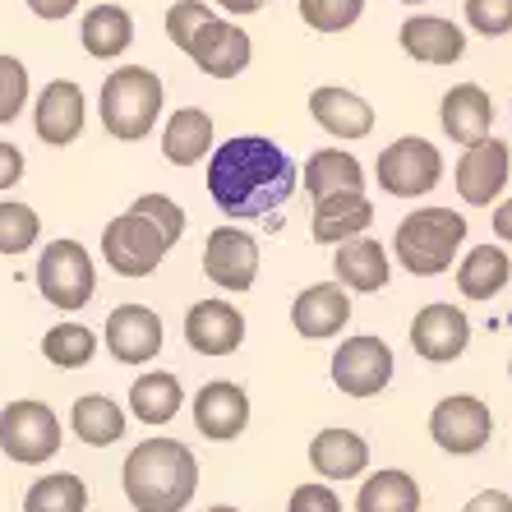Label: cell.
I'll list each match as a JSON object with an SVG mask.
<instances>
[{"mask_svg": "<svg viewBox=\"0 0 512 512\" xmlns=\"http://www.w3.org/2000/svg\"><path fill=\"white\" fill-rule=\"evenodd\" d=\"M296 190V162L263 134L227 139L208 162V194L222 213L250 222L282 208Z\"/></svg>", "mask_w": 512, "mask_h": 512, "instance_id": "6da1fadb", "label": "cell"}, {"mask_svg": "<svg viewBox=\"0 0 512 512\" xmlns=\"http://www.w3.org/2000/svg\"><path fill=\"white\" fill-rule=\"evenodd\" d=\"M120 485L134 512H180L199 489V462L180 439H143L125 457Z\"/></svg>", "mask_w": 512, "mask_h": 512, "instance_id": "7a4b0ae2", "label": "cell"}, {"mask_svg": "<svg viewBox=\"0 0 512 512\" xmlns=\"http://www.w3.org/2000/svg\"><path fill=\"white\" fill-rule=\"evenodd\" d=\"M462 240H466L462 213H453V208H425V213L402 217V227H397V236H393V254L406 273L439 277L453 268Z\"/></svg>", "mask_w": 512, "mask_h": 512, "instance_id": "3957f363", "label": "cell"}, {"mask_svg": "<svg viewBox=\"0 0 512 512\" xmlns=\"http://www.w3.org/2000/svg\"><path fill=\"white\" fill-rule=\"evenodd\" d=\"M97 111H102V125H107L111 139H148L157 125V111H162V79L153 70H143V65H120V70L107 74Z\"/></svg>", "mask_w": 512, "mask_h": 512, "instance_id": "277c9868", "label": "cell"}, {"mask_svg": "<svg viewBox=\"0 0 512 512\" xmlns=\"http://www.w3.org/2000/svg\"><path fill=\"white\" fill-rule=\"evenodd\" d=\"M37 291H42L47 305H56L65 314L84 310L88 300H93L97 273L79 240H51L47 250H42V259H37Z\"/></svg>", "mask_w": 512, "mask_h": 512, "instance_id": "5b68a950", "label": "cell"}, {"mask_svg": "<svg viewBox=\"0 0 512 512\" xmlns=\"http://www.w3.org/2000/svg\"><path fill=\"white\" fill-rule=\"evenodd\" d=\"M0 448L19 466H42L60 453V420L47 402L19 397L0 411Z\"/></svg>", "mask_w": 512, "mask_h": 512, "instance_id": "8992f818", "label": "cell"}, {"mask_svg": "<svg viewBox=\"0 0 512 512\" xmlns=\"http://www.w3.org/2000/svg\"><path fill=\"white\" fill-rule=\"evenodd\" d=\"M374 176H379V190H388L393 199H416V194H429L443 180V153L429 139H406L388 143L374 162Z\"/></svg>", "mask_w": 512, "mask_h": 512, "instance_id": "52a82bcc", "label": "cell"}, {"mask_svg": "<svg viewBox=\"0 0 512 512\" xmlns=\"http://www.w3.org/2000/svg\"><path fill=\"white\" fill-rule=\"evenodd\" d=\"M167 250L171 245L162 240V231L139 213L111 217L107 231H102V259H107L120 277H148L157 263L167 259Z\"/></svg>", "mask_w": 512, "mask_h": 512, "instance_id": "ba28073f", "label": "cell"}, {"mask_svg": "<svg viewBox=\"0 0 512 512\" xmlns=\"http://www.w3.org/2000/svg\"><path fill=\"white\" fill-rule=\"evenodd\" d=\"M429 434L439 443L443 453L453 457H471L480 453L494 434V416H489V406L480 397H443L434 411H429Z\"/></svg>", "mask_w": 512, "mask_h": 512, "instance_id": "9c48e42d", "label": "cell"}, {"mask_svg": "<svg viewBox=\"0 0 512 512\" xmlns=\"http://www.w3.org/2000/svg\"><path fill=\"white\" fill-rule=\"evenodd\" d=\"M333 383L346 397H374L393 383V351L379 337H346L333 356Z\"/></svg>", "mask_w": 512, "mask_h": 512, "instance_id": "30bf717a", "label": "cell"}, {"mask_svg": "<svg viewBox=\"0 0 512 512\" xmlns=\"http://www.w3.org/2000/svg\"><path fill=\"white\" fill-rule=\"evenodd\" d=\"M203 273L222 291H250L259 277V240L240 227H217L203 250Z\"/></svg>", "mask_w": 512, "mask_h": 512, "instance_id": "8fae6325", "label": "cell"}, {"mask_svg": "<svg viewBox=\"0 0 512 512\" xmlns=\"http://www.w3.org/2000/svg\"><path fill=\"white\" fill-rule=\"evenodd\" d=\"M84 120H88V97L84 88L74 79H51L42 88V97L33 102V125H37V139L51 143V148H65L84 134Z\"/></svg>", "mask_w": 512, "mask_h": 512, "instance_id": "7c38bea8", "label": "cell"}, {"mask_svg": "<svg viewBox=\"0 0 512 512\" xmlns=\"http://www.w3.org/2000/svg\"><path fill=\"white\" fill-rule=\"evenodd\" d=\"M102 342H107L111 360L143 365V360H153L162 351V319L148 305H120V310H111Z\"/></svg>", "mask_w": 512, "mask_h": 512, "instance_id": "4fadbf2b", "label": "cell"}, {"mask_svg": "<svg viewBox=\"0 0 512 512\" xmlns=\"http://www.w3.org/2000/svg\"><path fill=\"white\" fill-rule=\"evenodd\" d=\"M194 425H199V434H208L217 443L240 439L245 425H250V397H245V388L227 379L203 383L199 397H194Z\"/></svg>", "mask_w": 512, "mask_h": 512, "instance_id": "5bb4252c", "label": "cell"}, {"mask_svg": "<svg viewBox=\"0 0 512 512\" xmlns=\"http://www.w3.org/2000/svg\"><path fill=\"white\" fill-rule=\"evenodd\" d=\"M471 342V319L453 305H425V310L411 319V346L416 356L434 360V365H448L457 360Z\"/></svg>", "mask_w": 512, "mask_h": 512, "instance_id": "9a60e30c", "label": "cell"}, {"mask_svg": "<svg viewBox=\"0 0 512 512\" xmlns=\"http://www.w3.org/2000/svg\"><path fill=\"white\" fill-rule=\"evenodd\" d=\"M453 180L466 203H476V208L494 203L503 194V185H508V143H499V139L471 143L462 153V162H457Z\"/></svg>", "mask_w": 512, "mask_h": 512, "instance_id": "2e32d148", "label": "cell"}, {"mask_svg": "<svg viewBox=\"0 0 512 512\" xmlns=\"http://www.w3.org/2000/svg\"><path fill=\"white\" fill-rule=\"evenodd\" d=\"M185 342L199 356H231L245 342V314L231 310L227 300H199L185 314Z\"/></svg>", "mask_w": 512, "mask_h": 512, "instance_id": "e0dca14e", "label": "cell"}, {"mask_svg": "<svg viewBox=\"0 0 512 512\" xmlns=\"http://www.w3.org/2000/svg\"><path fill=\"white\" fill-rule=\"evenodd\" d=\"M185 56H190L208 79H236V74H245V65H250V37H245V28H231V24H222V19H213V24L185 47Z\"/></svg>", "mask_w": 512, "mask_h": 512, "instance_id": "ac0fdd59", "label": "cell"}, {"mask_svg": "<svg viewBox=\"0 0 512 512\" xmlns=\"http://www.w3.org/2000/svg\"><path fill=\"white\" fill-rule=\"evenodd\" d=\"M374 222V203L365 190H342L314 203V240L319 245H346L365 236Z\"/></svg>", "mask_w": 512, "mask_h": 512, "instance_id": "d6986e66", "label": "cell"}, {"mask_svg": "<svg viewBox=\"0 0 512 512\" xmlns=\"http://www.w3.org/2000/svg\"><path fill=\"white\" fill-rule=\"evenodd\" d=\"M402 51L420 65H453L462 60L466 51V33L448 19H434V14H416V19H406L402 33H397Z\"/></svg>", "mask_w": 512, "mask_h": 512, "instance_id": "ffe728a7", "label": "cell"}, {"mask_svg": "<svg viewBox=\"0 0 512 512\" xmlns=\"http://www.w3.org/2000/svg\"><path fill=\"white\" fill-rule=\"evenodd\" d=\"M310 116L319 120L333 139H365L374 130V107L365 97H356L351 88L323 84L310 93Z\"/></svg>", "mask_w": 512, "mask_h": 512, "instance_id": "44dd1931", "label": "cell"}, {"mask_svg": "<svg viewBox=\"0 0 512 512\" xmlns=\"http://www.w3.org/2000/svg\"><path fill=\"white\" fill-rule=\"evenodd\" d=\"M439 120L443 130H448V139L457 143H480L489 139V125H494V102H489V93L480 84H457L443 93V107H439Z\"/></svg>", "mask_w": 512, "mask_h": 512, "instance_id": "7402d4cb", "label": "cell"}, {"mask_svg": "<svg viewBox=\"0 0 512 512\" xmlns=\"http://www.w3.org/2000/svg\"><path fill=\"white\" fill-rule=\"evenodd\" d=\"M351 319V300H346L342 286H305L291 305V323H296L300 337H337L342 333V323Z\"/></svg>", "mask_w": 512, "mask_h": 512, "instance_id": "603a6c76", "label": "cell"}, {"mask_svg": "<svg viewBox=\"0 0 512 512\" xmlns=\"http://www.w3.org/2000/svg\"><path fill=\"white\" fill-rule=\"evenodd\" d=\"M310 466L323 480H356L360 471H370V443L351 429H323L310 443Z\"/></svg>", "mask_w": 512, "mask_h": 512, "instance_id": "cb8c5ba5", "label": "cell"}, {"mask_svg": "<svg viewBox=\"0 0 512 512\" xmlns=\"http://www.w3.org/2000/svg\"><path fill=\"white\" fill-rule=\"evenodd\" d=\"M333 273H337V282L351 286V291H383V286H388V250L370 236L346 240L333 254Z\"/></svg>", "mask_w": 512, "mask_h": 512, "instance_id": "d4e9b609", "label": "cell"}, {"mask_svg": "<svg viewBox=\"0 0 512 512\" xmlns=\"http://www.w3.org/2000/svg\"><path fill=\"white\" fill-rule=\"evenodd\" d=\"M208 153H213V116L199 107L176 111L167 120V130H162V157L171 167H194Z\"/></svg>", "mask_w": 512, "mask_h": 512, "instance_id": "484cf974", "label": "cell"}, {"mask_svg": "<svg viewBox=\"0 0 512 512\" xmlns=\"http://www.w3.org/2000/svg\"><path fill=\"white\" fill-rule=\"evenodd\" d=\"M79 42H84L88 56L116 60L120 51L134 42L130 10H120V5H93V10L84 14V24H79Z\"/></svg>", "mask_w": 512, "mask_h": 512, "instance_id": "4316f807", "label": "cell"}, {"mask_svg": "<svg viewBox=\"0 0 512 512\" xmlns=\"http://www.w3.org/2000/svg\"><path fill=\"white\" fill-rule=\"evenodd\" d=\"M185 406V393H180V379L167 370H153V374H139L130 388V411L143 420V425H167V420L180 416Z\"/></svg>", "mask_w": 512, "mask_h": 512, "instance_id": "83f0119b", "label": "cell"}, {"mask_svg": "<svg viewBox=\"0 0 512 512\" xmlns=\"http://www.w3.org/2000/svg\"><path fill=\"white\" fill-rule=\"evenodd\" d=\"M305 190L314 194V203L342 190H365V167L351 153H342V148H319L305 162Z\"/></svg>", "mask_w": 512, "mask_h": 512, "instance_id": "f1b7e54d", "label": "cell"}, {"mask_svg": "<svg viewBox=\"0 0 512 512\" xmlns=\"http://www.w3.org/2000/svg\"><path fill=\"white\" fill-rule=\"evenodd\" d=\"M508 277H512V259L503 250H494V245H480V250H471L457 263V286H462L466 300H494L508 286Z\"/></svg>", "mask_w": 512, "mask_h": 512, "instance_id": "f546056e", "label": "cell"}, {"mask_svg": "<svg viewBox=\"0 0 512 512\" xmlns=\"http://www.w3.org/2000/svg\"><path fill=\"white\" fill-rule=\"evenodd\" d=\"M356 512H420V485L406 471H374L360 485Z\"/></svg>", "mask_w": 512, "mask_h": 512, "instance_id": "4dcf8cb0", "label": "cell"}, {"mask_svg": "<svg viewBox=\"0 0 512 512\" xmlns=\"http://www.w3.org/2000/svg\"><path fill=\"white\" fill-rule=\"evenodd\" d=\"M70 420H74V434H79L88 448H107V443H116L120 434H125V411L102 393L79 397L74 411H70Z\"/></svg>", "mask_w": 512, "mask_h": 512, "instance_id": "1f68e13d", "label": "cell"}, {"mask_svg": "<svg viewBox=\"0 0 512 512\" xmlns=\"http://www.w3.org/2000/svg\"><path fill=\"white\" fill-rule=\"evenodd\" d=\"M84 508H88V485L74 471L42 476L24 499V512H84Z\"/></svg>", "mask_w": 512, "mask_h": 512, "instance_id": "d6a6232c", "label": "cell"}, {"mask_svg": "<svg viewBox=\"0 0 512 512\" xmlns=\"http://www.w3.org/2000/svg\"><path fill=\"white\" fill-rule=\"evenodd\" d=\"M97 351V337L88 333L84 323H56L47 337H42V356L60 370H84Z\"/></svg>", "mask_w": 512, "mask_h": 512, "instance_id": "836d02e7", "label": "cell"}, {"mask_svg": "<svg viewBox=\"0 0 512 512\" xmlns=\"http://www.w3.org/2000/svg\"><path fill=\"white\" fill-rule=\"evenodd\" d=\"M37 236H42V222H37V213L28 203H14V199L0 203V254L33 250Z\"/></svg>", "mask_w": 512, "mask_h": 512, "instance_id": "e575fe53", "label": "cell"}, {"mask_svg": "<svg viewBox=\"0 0 512 512\" xmlns=\"http://www.w3.org/2000/svg\"><path fill=\"white\" fill-rule=\"evenodd\" d=\"M365 14V0H300V19L314 33H346Z\"/></svg>", "mask_w": 512, "mask_h": 512, "instance_id": "d590c367", "label": "cell"}, {"mask_svg": "<svg viewBox=\"0 0 512 512\" xmlns=\"http://www.w3.org/2000/svg\"><path fill=\"white\" fill-rule=\"evenodd\" d=\"M213 19H217V14L208 10L203 0H176V5L167 10V37L176 42L180 51H185V47L194 42V37L203 33V28L213 24Z\"/></svg>", "mask_w": 512, "mask_h": 512, "instance_id": "8d00e7d4", "label": "cell"}, {"mask_svg": "<svg viewBox=\"0 0 512 512\" xmlns=\"http://www.w3.org/2000/svg\"><path fill=\"white\" fill-rule=\"evenodd\" d=\"M130 213L148 217V222H153V227L162 231V240H167V245H176L180 231H185V213H180V203H176V199H167V194H139Z\"/></svg>", "mask_w": 512, "mask_h": 512, "instance_id": "74e56055", "label": "cell"}, {"mask_svg": "<svg viewBox=\"0 0 512 512\" xmlns=\"http://www.w3.org/2000/svg\"><path fill=\"white\" fill-rule=\"evenodd\" d=\"M24 102H28V70H24V60L0 56V125L19 120Z\"/></svg>", "mask_w": 512, "mask_h": 512, "instance_id": "f35d334b", "label": "cell"}, {"mask_svg": "<svg viewBox=\"0 0 512 512\" xmlns=\"http://www.w3.org/2000/svg\"><path fill=\"white\" fill-rule=\"evenodd\" d=\"M466 24L485 37L512 33V0H466Z\"/></svg>", "mask_w": 512, "mask_h": 512, "instance_id": "ab89813d", "label": "cell"}, {"mask_svg": "<svg viewBox=\"0 0 512 512\" xmlns=\"http://www.w3.org/2000/svg\"><path fill=\"white\" fill-rule=\"evenodd\" d=\"M286 512H342V499L328 485H300Z\"/></svg>", "mask_w": 512, "mask_h": 512, "instance_id": "60d3db41", "label": "cell"}, {"mask_svg": "<svg viewBox=\"0 0 512 512\" xmlns=\"http://www.w3.org/2000/svg\"><path fill=\"white\" fill-rule=\"evenodd\" d=\"M19 180H24V153H19L14 143L0 139V190H10Z\"/></svg>", "mask_w": 512, "mask_h": 512, "instance_id": "b9f144b4", "label": "cell"}, {"mask_svg": "<svg viewBox=\"0 0 512 512\" xmlns=\"http://www.w3.org/2000/svg\"><path fill=\"white\" fill-rule=\"evenodd\" d=\"M28 10H33L37 19H51V24H56V19H70V14L79 10V0H28Z\"/></svg>", "mask_w": 512, "mask_h": 512, "instance_id": "7bdbcfd3", "label": "cell"}, {"mask_svg": "<svg viewBox=\"0 0 512 512\" xmlns=\"http://www.w3.org/2000/svg\"><path fill=\"white\" fill-rule=\"evenodd\" d=\"M462 512H512V499L503 494V489H485V494H476Z\"/></svg>", "mask_w": 512, "mask_h": 512, "instance_id": "ee69618b", "label": "cell"}, {"mask_svg": "<svg viewBox=\"0 0 512 512\" xmlns=\"http://www.w3.org/2000/svg\"><path fill=\"white\" fill-rule=\"evenodd\" d=\"M494 236H499L503 245H512V199L503 203L499 213H494Z\"/></svg>", "mask_w": 512, "mask_h": 512, "instance_id": "f6af8a7d", "label": "cell"}, {"mask_svg": "<svg viewBox=\"0 0 512 512\" xmlns=\"http://www.w3.org/2000/svg\"><path fill=\"white\" fill-rule=\"evenodd\" d=\"M217 5L231 14H259L263 10V0H217Z\"/></svg>", "mask_w": 512, "mask_h": 512, "instance_id": "bcb514c9", "label": "cell"}, {"mask_svg": "<svg viewBox=\"0 0 512 512\" xmlns=\"http://www.w3.org/2000/svg\"><path fill=\"white\" fill-rule=\"evenodd\" d=\"M208 512H240V508H227V503H222V508H208Z\"/></svg>", "mask_w": 512, "mask_h": 512, "instance_id": "7dc6e473", "label": "cell"}, {"mask_svg": "<svg viewBox=\"0 0 512 512\" xmlns=\"http://www.w3.org/2000/svg\"><path fill=\"white\" fill-rule=\"evenodd\" d=\"M402 5H420V0H402Z\"/></svg>", "mask_w": 512, "mask_h": 512, "instance_id": "c3c4849f", "label": "cell"}, {"mask_svg": "<svg viewBox=\"0 0 512 512\" xmlns=\"http://www.w3.org/2000/svg\"><path fill=\"white\" fill-rule=\"evenodd\" d=\"M508 379H512V370H508Z\"/></svg>", "mask_w": 512, "mask_h": 512, "instance_id": "681fc988", "label": "cell"}]
</instances>
